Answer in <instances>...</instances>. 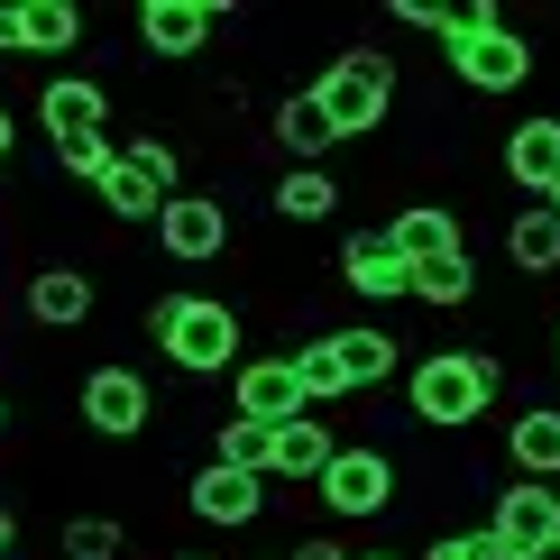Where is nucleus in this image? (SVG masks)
Returning <instances> with one entry per match:
<instances>
[{
  "mask_svg": "<svg viewBox=\"0 0 560 560\" xmlns=\"http://www.w3.org/2000/svg\"><path fill=\"white\" fill-rule=\"evenodd\" d=\"M148 340L166 349L175 377L212 386V377H240V349H248V322L230 294H156L148 303Z\"/></svg>",
  "mask_w": 560,
  "mask_h": 560,
  "instance_id": "1",
  "label": "nucleus"
},
{
  "mask_svg": "<svg viewBox=\"0 0 560 560\" xmlns=\"http://www.w3.org/2000/svg\"><path fill=\"white\" fill-rule=\"evenodd\" d=\"M505 395V359L497 349H423L405 368V405L423 432H478Z\"/></svg>",
  "mask_w": 560,
  "mask_h": 560,
  "instance_id": "2",
  "label": "nucleus"
},
{
  "mask_svg": "<svg viewBox=\"0 0 560 560\" xmlns=\"http://www.w3.org/2000/svg\"><path fill=\"white\" fill-rule=\"evenodd\" d=\"M294 368H303V386H313V405H349V395H377L395 368H405V340L377 331V322H349V331L294 340Z\"/></svg>",
  "mask_w": 560,
  "mask_h": 560,
  "instance_id": "3",
  "label": "nucleus"
},
{
  "mask_svg": "<svg viewBox=\"0 0 560 560\" xmlns=\"http://www.w3.org/2000/svg\"><path fill=\"white\" fill-rule=\"evenodd\" d=\"M175 194H194L184 184V148L166 129H138V138H120V156H110V175L92 184V202H102L110 221H166V202Z\"/></svg>",
  "mask_w": 560,
  "mask_h": 560,
  "instance_id": "4",
  "label": "nucleus"
},
{
  "mask_svg": "<svg viewBox=\"0 0 560 560\" xmlns=\"http://www.w3.org/2000/svg\"><path fill=\"white\" fill-rule=\"evenodd\" d=\"M395 74H405V65H395L386 46H340L313 74V92H322V110H331L340 138H377L395 120Z\"/></svg>",
  "mask_w": 560,
  "mask_h": 560,
  "instance_id": "5",
  "label": "nucleus"
},
{
  "mask_svg": "<svg viewBox=\"0 0 560 560\" xmlns=\"http://www.w3.org/2000/svg\"><path fill=\"white\" fill-rule=\"evenodd\" d=\"M322 515H340V524H377L395 515V497H405V469H395V451H377V441H340V459L322 469Z\"/></svg>",
  "mask_w": 560,
  "mask_h": 560,
  "instance_id": "6",
  "label": "nucleus"
},
{
  "mask_svg": "<svg viewBox=\"0 0 560 560\" xmlns=\"http://www.w3.org/2000/svg\"><path fill=\"white\" fill-rule=\"evenodd\" d=\"M74 413H83V432H92V441H138V432L156 423V386H148V368H129V359L83 368Z\"/></svg>",
  "mask_w": 560,
  "mask_h": 560,
  "instance_id": "7",
  "label": "nucleus"
},
{
  "mask_svg": "<svg viewBox=\"0 0 560 560\" xmlns=\"http://www.w3.org/2000/svg\"><path fill=\"white\" fill-rule=\"evenodd\" d=\"M230 413L240 423H294V413H322L313 405V386H303V368H294V349H258V359L230 377Z\"/></svg>",
  "mask_w": 560,
  "mask_h": 560,
  "instance_id": "8",
  "label": "nucleus"
},
{
  "mask_svg": "<svg viewBox=\"0 0 560 560\" xmlns=\"http://www.w3.org/2000/svg\"><path fill=\"white\" fill-rule=\"evenodd\" d=\"M37 129H46V148H102L110 138V83L102 74H46L37 92Z\"/></svg>",
  "mask_w": 560,
  "mask_h": 560,
  "instance_id": "9",
  "label": "nucleus"
},
{
  "mask_svg": "<svg viewBox=\"0 0 560 560\" xmlns=\"http://www.w3.org/2000/svg\"><path fill=\"white\" fill-rule=\"evenodd\" d=\"M184 515L212 524V533H248V524H267V478H258V469H221V459H202V469L184 478Z\"/></svg>",
  "mask_w": 560,
  "mask_h": 560,
  "instance_id": "10",
  "label": "nucleus"
},
{
  "mask_svg": "<svg viewBox=\"0 0 560 560\" xmlns=\"http://www.w3.org/2000/svg\"><path fill=\"white\" fill-rule=\"evenodd\" d=\"M487 533H497L505 551L560 542V487H551V478H505L497 497H487Z\"/></svg>",
  "mask_w": 560,
  "mask_h": 560,
  "instance_id": "11",
  "label": "nucleus"
},
{
  "mask_svg": "<svg viewBox=\"0 0 560 560\" xmlns=\"http://www.w3.org/2000/svg\"><path fill=\"white\" fill-rule=\"evenodd\" d=\"M340 285L359 294V303H395V294H413V267H405V248H395V230H386V221H368V230H349V240H340Z\"/></svg>",
  "mask_w": 560,
  "mask_h": 560,
  "instance_id": "12",
  "label": "nucleus"
},
{
  "mask_svg": "<svg viewBox=\"0 0 560 560\" xmlns=\"http://www.w3.org/2000/svg\"><path fill=\"white\" fill-rule=\"evenodd\" d=\"M156 248H166L175 267H212L221 248H230V202L202 194V184H194V194H175L166 221H156Z\"/></svg>",
  "mask_w": 560,
  "mask_h": 560,
  "instance_id": "13",
  "label": "nucleus"
},
{
  "mask_svg": "<svg viewBox=\"0 0 560 560\" xmlns=\"http://www.w3.org/2000/svg\"><path fill=\"white\" fill-rule=\"evenodd\" d=\"M19 313L37 322V331H83L92 313H102V285H92L83 267H28V285H19Z\"/></svg>",
  "mask_w": 560,
  "mask_h": 560,
  "instance_id": "14",
  "label": "nucleus"
},
{
  "mask_svg": "<svg viewBox=\"0 0 560 560\" xmlns=\"http://www.w3.org/2000/svg\"><path fill=\"white\" fill-rule=\"evenodd\" d=\"M212 28H221L212 0H148V10H138V46H148L156 65H194L202 46H212Z\"/></svg>",
  "mask_w": 560,
  "mask_h": 560,
  "instance_id": "15",
  "label": "nucleus"
},
{
  "mask_svg": "<svg viewBox=\"0 0 560 560\" xmlns=\"http://www.w3.org/2000/svg\"><path fill=\"white\" fill-rule=\"evenodd\" d=\"M451 74L478 92V102H497V92H524L533 83V46L515 28H497V37H469V46H451Z\"/></svg>",
  "mask_w": 560,
  "mask_h": 560,
  "instance_id": "16",
  "label": "nucleus"
},
{
  "mask_svg": "<svg viewBox=\"0 0 560 560\" xmlns=\"http://www.w3.org/2000/svg\"><path fill=\"white\" fill-rule=\"evenodd\" d=\"M340 459V432L322 423V413H294V423H276V451H267V478L285 487H322V469Z\"/></svg>",
  "mask_w": 560,
  "mask_h": 560,
  "instance_id": "17",
  "label": "nucleus"
},
{
  "mask_svg": "<svg viewBox=\"0 0 560 560\" xmlns=\"http://www.w3.org/2000/svg\"><path fill=\"white\" fill-rule=\"evenodd\" d=\"M505 175H515L533 202H551V184H560V110H533V120L505 129Z\"/></svg>",
  "mask_w": 560,
  "mask_h": 560,
  "instance_id": "18",
  "label": "nucleus"
},
{
  "mask_svg": "<svg viewBox=\"0 0 560 560\" xmlns=\"http://www.w3.org/2000/svg\"><path fill=\"white\" fill-rule=\"evenodd\" d=\"M276 148H285L294 166H322V156L340 148V129H331V110H322V92H313V83L276 102Z\"/></svg>",
  "mask_w": 560,
  "mask_h": 560,
  "instance_id": "19",
  "label": "nucleus"
},
{
  "mask_svg": "<svg viewBox=\"0 0 560 560\" xmlns=\"http://www.w3.org/2000/svg\"><path fill=\"white\" fill-rule=\"evenodd\" d=\"M267 202H276V221H294V230H322V221H340V175H331V166H285Z\"/></svg>",
  "mask_w": 560,
  "mask_h": 560,
  "instance_id": "20",
  "label": "nucleus"
},
{
  "mask_svg": "<svg viewBox=\"0 0 560 560\" xmlns=\"http://www.w3.org/2000/svg\"><path fill=\"white\" fill-rule=\"evenodd\" d=\"M395 230V248H405V267H423V258H451V248H469V230H459L451 202H405V212L386 221Z\"/></svg>",
  "mask_w": 560,
  "mask_h": 560,
  "instance_id": "21",
  "label": "nucleus"
},
{
  "mask_svg": "<svg viewBox=\"0 0 560 560\" xmlns=\"http://www.w3.org/2000/svg\"><path fill=\"white\" fill-rule=\"evenodd\" d=\"M505 459H515V478H551L560 487V405H524L515 423H505Z\"/></svg>",
  "mask_w": 560,
  "mask_h": 560,
  "instance_id": "22",
  "label": "nucleus"
},
{
  "mask_svg": "<svg viewBox=\"0 0 560 560\" xmlns=\"http://www.w3.org/2000/svg\"><path fill=\"white\" fill-rule=\"evenodd\" d=\"M505 258H515V276H560V212L551 202H524L505 221Z\"/></svg>",
  "mask_w": 560,
  "mask_h": 560,
  "instance_id": "23",
  "label": "nucleus"
},
{
  "mask_svg": "<svg viewBox=\"0 0 560 560\" xmlns=\"http://www.w3.org/2000/svg\"><path fill=\"white\" fill-rule=\"evenodd\" d=\"M413 303H432V313H469V303H478V248L423 258V267H413Z\"/></svg>",
  "mask_w": 560,
  "mask_h": 560,
  "instance_id": "24",
  "label": "nucleus"
},
{
  "mask_svg": "<svg viewBox=\"0 0 560 560\" xmlns=\"http://www.w3.org/2000/svg\"><path fill=\"white\" fill-rule=\"evenodd\" d=\"M56 551H65V560H120L129 533H120V515H65V524H56Z\"/></svg>",
  "mask_w": 560,
  "mask_h": 560,
  "instance_id": "25",
  "label": "nucleus"
},
{
  "mask_svg": "<svg viewBox=\"0 0 560 560\" xmlns=\"http://www.w3.org/2000/svg\"><path fill=\"white\" fill-rule=\"evenodd\" d=\"M74 46H83L74 0H28V56H74Z\"/></svg>",
  "mask_w": 560,
  "mask_h": 560,
  "instance_id": "26",
  "label": "nucleus"
},
{
  "mask_svg": "<svg viewBox=\"0 0 560 560\" xmlns=\"http://www.w3.org/2000/svg\"><path fill=\"white\" fill-rule=\"evenodd\" d=\"M267 451H276V432H267V423H240V413L212 432V459H221V469H258V478H267Z\"/></svg>",
  "mask_w": 560,
  "mask_h": 560,
  "instance_id": "27",
  "label": "nucleus"
},
{
  "mask_svg": "<svg viewBox=\"0 0 560 560\" xmlns=\"http://www.w3.org/2000/svg\"><path fill=\"white\" fill-rule=\"evenodd\" d=\"M386 10H395V28H423V37L451 28V0H386Z\"/></svg>",
  "mask_w": 560,
  "mask_h": 560,
  "instance_id": "28",
  "label": "nucleus"
},
{
  "mask_svg": "<svg viewBox=\"0 0 560 560\" xmlns=\"http://www.w3.org/2000/svg\"><path fill=\"white\" fill-rule=\"evenodd\" d=\"M0 56H28V0H0Z\"/></svg>",
  "mask_w": 560,
  "mask_h": 560,
  "instance_id": "29",
  "label": "nucleus"
},
{
  "mask_svg": "<svg viewBox=\"0 0 560 560\" xmlns=\"http://www.w3.org/2000/svg\"><path fill=\"white\" fill-rule=\"evenodd\" d=\"M423 560H478V533H441V542H423Z\"/></svg>",
  "mask_w": 560,
  "mask_h": 560,
  "instance_id": "30",
  "label": "nucleus"
},
{
  "mask_svg": "<svg viewBox=\"0 0 560 560\" xmlns=\"http://www.w3.org/2000/svg\"><path fill=\"white\" fill-rule=\"evenodd\" d=\"M285 560H359V551H349V542H331V533H313V542H294Z\"/></svg>",
  "mask_w": 560,
  "mask_h": 560,
  "instance_id": "31",
  "label": "nucleus"
},
{
  "mask_svg": "<svg viewBox=\"0 0 560 560\" xmlns=\"http://www.w3.org/2000/svg\"><path fill=\"white\" fill-rule=\"evenodd\" d=\"M478 560H524V551H505V542H497V533H487V524H478Z\"/></svg>",
  "mask_w": 560,
  "mask_h": 560,
  "instance_id": "32",
  "label": "nucleus"
},
{
  "mask_svg": "<svg viewBox=\"0 0 560 560\" xmlns=\"http://www.w3.org/2000/svg\"><path fill=\"white\" fill-rule=\"evenodd\" d=\"M10 148H19V120H10V102H0V166H10Z\"/></svg>",
  "mask_w": 560,
  "mask_h": 560,
  "instance_id": "33",
  "label": "nucleus"
},
{
  "mask_svg": "<svg viewBox=\"0 0 560 560\" xmlns=\"http://www.w3.org/2000/svg\"><path fill=\"white\" fill-rule=\"evenodd\" d=\"M10 542H19V515H10V505H0V560H10Z\"/></svg>",
  "mask_w": 560,
  "mask_h": 560,
  "instance_id": "34",
  "label": "nucleus"
},
{
  "mask_svg": "<svg viewBox=\"0 0 560 560\" xmlns=\"http://www.w3.org/2000/svg\"><path fill=\"white\" fill-rule=\"evenodd\" d=\"M359 560H413V551H359Z\"/></svg>",
  "mask_w": 560,
  "mask_h": 560,
  "instance_id": "35",
  "label": "nucleus"
},
{
  "mask_svg": "<svg viewBox=\"0 0 560 560\" xmlns=\"http://www.w3.org/2000/svg\"><path fill=\"white\" fill-rule=\"evenodd\" d=\"M524 560H560V542H542V551H524Z\"/></svg>",
  "mask_w": 560,
  "mask_h": 560,
  "instance_id": "36",
  "label": "nucleus"
},
{
  "mask_svg": "<svg viewBox=\"0 0 560 560\" xmlns=\"http://www.w3.org/2000/svg\"><path fill=\"white\" fill-rule=\"evenodd\" d=\"M175 560H221V551H175Z\"/></svg>",
  "mask_w": 560,
  "mask_h": 560,
  "instance_id": "37",
  "label": "nucleus"
},
{
  "mask_svg": "<svg viewBox=\"0 0 560 560\" xmlns=\"http://www.w3.org/2000/svg\"><path fill=\"white\" fill-rule=\"evenodd\" d=\"M551 368H560V322H551Z\"/></svg>",
  "mask_w": 560,
  "mask_h": 560,
  "instance_id": "38",
  "label": "nucleus"
},
{
  "mask_svg": "<svg viewBox=\"0 0 560 560\" xmlns=\"http://www.w3.org/2000/svg\"><path fill=\"white\" fill-rule=\"evenodd\" d=\"M0 432H10V395H0Z\"/></svg>",
  "mask_w": 560,
  "mask_h": 560,
  "instance_id": "39",
  "label": "nucleus"
},
{
  "mask_svg": "<svg viewBox=\"0 0 560 560\" xmlns=\"http://www.w3.org/2000/svg\"><path fill=\"white\" fill-rule=\"evenodd\" d=\"M551 212H560V184H551Z\"/></svg>",
  "mask_w": 560,
  "mask_h": 560,
  "instance_id": "40",
  "label": "nucleus"
},
{
  "mask_svg": "<svg viewBox=\"0 0 560 560\" xmlns=\"http://www.w3.org/2000/svg\"><path fill=\"white\" fill-rule=\"evenodd\" d=\"M276 560H285V551H276Z\"/></svg>",
  "mask_w": 560,
  "mask_h": 560,
  "instance_id": "41",
  "label": "nucleus"
}]
</instances>
